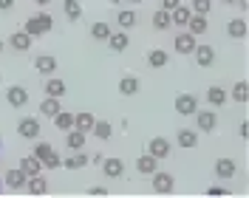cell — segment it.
Returning <instances> with one entry per match:
<instances>
[{
	"instance_id": "6da1fadb",
	"label": "cell",
	"mask_w": 249,
	"mask_h": 198,
	"mask_svg": "<svg viewBox=\"0 0 249 198\" xmlns=\"http://www.w3.org/2000/svg\"><path fill=\"white\" fill-rule=\"evenodd\" d=\"M173 108H176V113H181V116H193V113L198 110V99H196V93H178L176 102H173Z\"/></svg>"
},
{
	"instance_id": "7a4b0ae2",
	"label": "cell",
	"mask_w": 249,
	"mask_h": 198,
	"mask_svg": "<svg viewBox=\"0 0 249 198\" xmlns=\"http://www.w3.org/2000/svg\"><path fill=\"white\" fill-rule=\"evenodd\" d=\"M193 116H196V125H198L201 133H213V130L218 127V113L215 110H207V108H204V110H196Z\"/></svg>"
},
{
	"instance_id": "3957f363",
	"label": "cell",
	"mask_w": 249,
	"mask_h": 198,
	"mask_svg": "<svg viewBox=\"0 0 249 198\" xmlns=\"http://www.w3.org/2000/svg\"><path fill=\"white\" fill-rule=\"evenodd\" d=\"M150 179H153V193H159V196H170L173 193V176L170 173H161V170H156V173H150Z\"/></svg>"
},
{
	"instance_id": "277c9868",
	"label": "cell",
	"mask_w": 249,
	"mask_h": 198,
	"mask_svg": "<svg viewBox=\"0 0 249 198\" xmlns=\"http://www.w3.org/2000/svg\"><path fill=\"white\" fill-rule=\"evenodd\" d=\"M170 150H173V144H170V139H164V136H156V139H150V142H147V153H150V156H156L159 162H161V159H167V156H170Z\"/></svg>"
},
{
	"instance_id": "5b68a950",
	"label": "cell",
	"mask_w": 249,
	"mask_h": 198,
	"mask_svg": "<svg viewBox=\"0 0 249 198\" xmlns=\"http://www.w3.org/2000/svg\"><path fill=\"white\" fill-rule=\"evenodd\" d=\"M17 133L23 139H37L40 136V119H34V116L20 119V122H17Z\"/></svg>"
},
{
	"instance_id": "8992f818",
	"label": "cell",
	"mask_w": 249,
	"mask_h": 198,
	"mask_svg": "<svg viewBox=\"0 0 249 198\" xmlns=\"http://www.w3.org/2000/svg\"><path fill=\"white\" fill-rule=\"evenodd\" d=\"M198 46V43H196V37H193V34H190V31H181V34H176V40H173V48H176V51H178V54H193V48Z\"/></svg>"
},
{
	"instance_id": "52a82bcc",
	"label": "cell",
	"mask_w": 249,
	"mask_h": 198,
	"mask_svg": "<svg viewBox=\"0 0 249 198\" xmlns=\"http://www.w3.org/2000/svg\"><path fill=\"white\" fill-rule=\"evenodd\" d=\"M6 102L12 108H23L26 102H29V91L23 88V85H12L9 91H6Z\"/></svg>"
},
{
	"instance_id": "ba28073f",
	"label": "cell",
	"mask_w": 249,
	"mask_h": 198,
	"mask_svg": "<svg viewBox=\"0 0 249 198\" xmlns=\"http://www.w3.org/2000/svg\"><path fill=\"white\" fill-rule=\"evenodd\" d=\"M105 43H108V48H113L116 54H122L124 48L130 46V37H127V31L124 29H119V31H110V37L105 40Z\"/></svg>"
},
{
	"instance_id": "9c48e42d",
	"label": "cell",
	"mask_w": 249,
	"mask_h": 198,
	"mask_svg": "<svg viewBox=\"0 0 249 198\" xmlns=\"http://www.w3.org/2000/svg\"><path fill=\"white\" fill-rule=\"evenodd\" d=\"M193 57H196V62H198L201 68H210V65L215 62V48L213 46H196L193 48Z\"/></svg>"
},
{
	"instance_id": "30bf717a",
	"label": "cell",
	"mask_w": 249,
	"mask_h": 198,
	"mask_svg": "<svg viewBox=\"0 0 249 198\" xmlns=\"http://www.w3.org/2000/svg\"><path fill=\"white\" fill-rule=\"evenodd\" d=\"M26 190H29L31 196H48V181L43 179V173L29 176V179H26Z\"/></svg>"
},
{
	"instance_id": "8fae6325",
	"label": "cell",
	"mask_w": 249,
	"mask_h": 198,
	"mask_svg": "<svg viewBox=\"0 0 249 198\" xmlns=\"http://www.w3.org/2000/svg\"><path fill=\"white\" fill-rule=\"evenodd\" d=\"M88 164H91V156H85L82 150H74L68 159H62V167H68V170H82Z\"/></svg>"
},
{
	"instance_id": "7c38bea8",
	"label": "cell",
	"mask_w": 249,
	"mask_h": 198,
	"mask_svg": "<svg viewBox=\"0 0 249 198\" xmlns=\"http://www.w3.org/2000/svg\"><path fill=\"white\" fill-rule=\"evenodd\" d=\"M184 29L190 31L193 37H201V34H207V29H210V26H207V15H193L190 20H187Z\"/></svg>"
},
{
	"instance_id": "4fadbf2b",
	"label": "cell",
	"mask_w": 249,
	"mask_h": 198,
	"mask_svg": "<svg viewBox=\"0 0 249 198\" xmlns=\"http://www.w3.org/2000/svg\"><path fill=\"white\" fill-rule=\"evenodd\" d=\"M102 170L108 179H122L124 176V162L122 159H102Z\"/></svg>"
},
{
	"instance_id": "5bb4252c",
	"label": "cell",
	"mask_w": 249,
	"mask_h": 198,
	"mask_svg": "<svg viewBox=\"0 0 249 198\" xmlns=\"http://www.w3.org/2000/svg\"><path fill=\"white\" fill-rule=\"evenodd\" d=\"M176 142H178V147L193 150V147H198V133H196V130H190V127H181V130L176 133Z\"/></svg>"
},
{
	"instance_id": "9a60e30c",
	"label": "cell",
	"mask_w": 249,
	"mask_h": 198,
	"mask_svg": "<svg viewBox=\"0 0 249 198\" xmlns=\"http://www.w3.org/2000/svg\"><path fill=\"white\" fill-rule=\"evenodd\" d=\"M34 68H37L40 74L51 76L54 71H57V60H54L51 54H40V57H34Z\"/></svg>"
},
{
	"instance_id": "2e32d148",
	"label": "cell",
	"mask_w": 249,
	"mask_h": 198,
	"mask_svg": "<svg viewBox=\"0 0 249 198\" xmlns=\"http://www.w3.org/2000/svg\"><path fill=\"white\" fill-rule=\"evenodd\" d=\"M26 179H29V176L20 167H12V170H6V179H3V181L9 184L12 190H23V187H26Z\"/></svg>"
},
{
	"instance_id": "e0dca14e",
	"label": "cell",
	"mask_w": 249,
	"mask_h": 198,
	"mask_svg": "<svg viewBox=\"0 0 249 198\" xmlns=\"http://www.w3.org/2000/svg\"><path fill=\"white\" fill-rule=\"evenodd\" d=\"M136 170H139L142 176H150V173H156V170H159V159H156V156H150V153H144V156H139V159H136Z\"/></svg>"
},
{
	"instance_id": "ac0fdd59",
	"label": "cell",
	"mask_w": 249,
	"mask_h": 198,
	"mask_svg": "<svg viewBox=\"0 0 249 198\" xmlns=\"http://www.w3.org/2000/svg\"><path fill=\"white\" fill-rule=\"evenodd\" d=\"M139 88H142V82H139V76H122L119 79V93L122 96H133V93H139Z\"/></svg>"
},
{
	"instance_id": "d6986e66",
	"label": "cell",
	"mask_w": 249,
	"mask_h": 198,
	"mask_svg": "<svg viewBox=\"0 0 249 198\" xmlns=\"http://www.w3.org/2000/svg\"><path fill=\"white\" fill-rule=\"evenodd\" d=\"M235 173H238V164H235L232 159H218L215 162V176L218 179H232Z\"/></svg>"
},
{
	"instance_id": "ffe728a7",
	"label": "cell",
	"mask_w": 249,
	"mask_h": 198,
	"mask_svg": "<svg viewBox=\"0 0 249 198\" xmlns=\"http://www.w3.org/2000/svg\"><path fill=\"white\" fill-rule=\"evenodd\" d=\"M190 17H193V9L184 6V3H178V6L170 12V23H173V26H187V20H190Z\"/></svg>"
},
{
	"instance_id": "44dd1931",
	"label": "cell",
	"mask_w": 249,
	"mask_h": 198,
	"mask_svg": "<svg viewBox=\"0 0 249 198\" xmlns=\"http://www.w3.org/2000/svg\"><path fill=\"white\" fill-rule=\"evenodd\" d=\"M31 40H34V37H31V34H26V31H15V34L9 37V46L15 48V51H29Z\"/></svg>"
},
{
	"instance_id": "7402d4cb",
	"label": "cell",
	"mask_w": 249,
	"mask_h": 198,
	"mask_svg": "<svg viewBox=\"0 0 249 198\" xmlns=\"http://www.w3.org/2000/svg\"><path fill=\"white\" fill-rule=\"evenodd\" d=\"M227 34H230L232 40H244V37H247V20H244V17L230 20V23H227Z\"/></svg>"
},
{
	"instance_id": "603a6c76",
	"label": "cell",
	"mask_w": 249,
	"mask_h": 198,
	"mask_svg": "<svg viewBox=\"0 0 249 198\" xmlns=\"http://www.w3.org/2000/svg\"><path fill=\"white\" fill-rule=\"evenodd\" d=\"M65 133H68V136H65L68 150H82V147H85V136H88V133H82L77 127H71V130H65Z\"/></svg>"
},
{
	"instance_id": "cb8c5ba5",
	"label": "cell",
	"mask_w": 249,
	"mask_h": 198,
	"mask_svg": "<svg viewBox=\"0 0 249 198\" xmlns=\"http://www.w3.org/2000/svg\"><path fill=\"white\" fill-rule=\"evenodd\" d=\"M91 133H93V139H102V142H108V139L113 136V125L105 122V119H96V122H93V127H91Z\"/></svg>"
},
{
	"instance_id": "d4e9b609",
	"label": "cell",
	"mask_w": 249,
	"mask_h": 198,
	"mask_svg": "<svg viewBox=\"0 0 249 198\" xmlns=\"http://www.w3.org/2000/svg\"><path fill=\"white\" fill-rule=\"evenodd\" d=\"M20 170H23L26 176H37V173H43V162L31 153V156H26V159L20 162Z\"/></svg>"
},
{
	"instance_id": "484cf974",
	"label": "cell",
	"mask_w": 249,
	"mask_h": 198,
	"mask_svg": "<svg viewBox=\"0 0 249 198\" xmlns=\"http://www.w3.org/2000/svg\"><path fill=\"white\" fill-rule=\"evenodd\" d=\"M46 93H48V96H57V99H62V96L68 93V88H65V82H62V79H57V76H48Z\"/></svg>"
},
{
	"instance_id": "4316f807",
	"label": "cell",
	"mask_w": 249,
	"mask_h": 198,
	"mask_svg": "<svg viewBox=\"0 0 249 198\" xmlns=\"http://www.w3.org/2000/svg\"><path fill=\"white\" fill-rule=\"evenodd\" d=\"M51 119L57 125V130H71V127H74V113H71V110H62L60 108V113H54Z\"/></svg>"
},
{
	"instance_id": "83f0119b",
	"label": "cell",
	"mask_w": 249,
	"mask_h": 198,
	"mask_svg": "<svg viewBox=\"0 0 249 198\" xmlns=\"http://www.w3.org/2000/svg\"><path fill=\"white\" fill-rule=\"evenodd\" d=\"M207 102L215 105V108H221L224 102H227V91H224L221 85H210V88H207Z\"/></svg>"
},
{
	"instance_id": "f1b7e54d",
	"label": "cell",
	"mask_w": 249,
	"mask_h": 198,
	"mask_svg": "<svg viewBox=\"0 0 249 198\" xmlns=\"http://www.w3.org/2000/svg\"><path fill=\"white\" fill-rule=\"evenodd\" d=\"M93 122H96V116H93V113H74V127L82 130V133H91Z\"/></svg>"
},
{
	"instance_id": "f546056e",
	"label": "cell",
	"mask_w": 249,
	"mask_h": 198,
	"mask_svg": "<svg viewBox=\"0 0 249 198\" xmlns=\"http://www.w3.org/2000/svg\"><path fill=\"white\" fill-rule=\"evenodd\" d=\"M62 15L68 17L71 23L79 20V17H82V3H79V0H65V3H62Z\"/></svg>"
},
{
	"instance_id": "4dcf8cb0",
	"label": "cell",
	"mask_w": 249,
	"mask_h": 198,
	"mask_svg": "<svg viewBox=\"0 0 249 198\" xmlns=\"http://www.w3.org/2000/svg\"><path fill=\"white\" fill-rule=\"evenodd\" d=\"M136 23H139V17H136V12H130V9H122V12H119V17H116V26H119V29H133V26H136Z\"/></svg>"
},
{
	"instance_id": "1f68e13d",
	"label": "cell",
	"mask_w": 249,
	"mask_h": 198,
	"mask_svg": "<svg viewBox=\"0 0 249 198\" xmlns=\"http://www.w3.org/2000/svg\"><path fill=\"white\" fill-rule=\"evenodd\" d=\"M170 62V57H167V51H161V48H153L150 54H147V65L150 68H164Z\"/></svg>"
},
{
	"instance_id": "d6a6232c",
	"label": "cell",
	"mask_w": 249,
	"mask_h": 198,
	"mask_svg": "<svg viewBox=\"0 0 249 198\" xmlns=\"http://www.w3.org/2000/svg\"><path fill=\"white\" fill-rule=\"evenodd\" d=\"M54 113H60V99L57 96H46L40 102V116H54Z\"/></svg>"
},
{
	"instance_id": "836d02e7",
	"label": "cell",
	"mask_w": 249,
	"mask_h": 198,
	"mask_svg": "<svg viewBox=\"0 0 249 198\" xmlns=\"http://www.w3.org/2000/svg\"><path fill=\"white\" fill-rule=\"evenodd\" d=\"M173 23H170V12L167 9H159V12H153V29L156 31H164V29H170Z\"/></svg>"
},
{
	"instance_id": "e575fe53",
	"label": "cell",
	"mask_w": 249,
	"mask_h": 198,
	"mask_svg": "<svg viewBox=\"0 0 249 198\" xmlns=\"http://www.w3.org/2000/svg\"><path fill=\"white\" fill-rule=\"evenodd\" d=\"M110 31H113V29H110L108 23H93V26H91V37H93V40H99V43H105V40L110 37Z\"/></svg>"
},
{
	"instance_id": "d590c367",
	"label": "cell",
	"mask_w": 249,
	"mask_h": 198,
	"mask_svg": "<svg viewBox=\"0 0 249 198\" xmlns=\"http://www.w3.org/2000/svg\"><path fill=\"white\" fill-rule=\"evenodd\" d=\"M230 96H232L235 102H247V99H249V85L244 82V79H241V82H235V85H232V93H230Z\"/></svg>"
},
{
	"instance_id": "8d00e7d4",
	"label": "cell",
	"mask_w": 249,
	"mask_h": 198,
	"mask_svg": "<svg viewBox=\"0 0 249 198\" xmlns=\"http://www.w3.org/2000/svg\"><path fill=\"white\" fill-rule=\"evenodd\" d=\"M23 31H26V34H31V37H43V34H46L37 17H29V20H26V29H23Z\"/></svg>"
},
{
	"instance_id": "74e56055",
	"label": "cell",
	"mask_w": 249,
	"mask_h": 198,
	"mask_svg": "<svg viewBox=\"0 0 249 198\" xmlns=\"http://www.w3.org/2000/svg\"><path fill=\"white\" fill-rule=\"evenodd\" d=\"M193 15H210V9H213V0H193Z\"/></svg>"
},
{
	"instance_id": "f35d334b",
	"label": "cell",
	"mask_w": 249,
	"mask_h": 198,
	"mask_svg": "<svg viewBox=\"0 0 249 198\" xmlns=\"http://www.w3.org/2000/svg\"><path fill=\"white\" fill-rule=\"evenodd\" d=\"M51 150H54V147H51L48 142H37V144H34V156H37L40 162H46V159H48V153H51Z\"/></svg>"
},
{
	"instance_id": "ab89813d",
	"label": "cell",
	"mask_w": 249,
	"mask_h": 198,
	"mask_svg": "<svg viewBox=\"0 0 249 198\" xmlns=\"http://www.w3.org/2000/svg\"><path fill=\"white\" fill-rule=\"evenodd\" d=\"M60 164H62V159H60V153H57V150H51V153H48V159H46V162H43V170H54V167H60Z\"/></svg>"
},
{
	"instance_id": "60d3db41",
	"label": "cell",
	"mask_w": 249,
	"mask_h": 198,
	"mask_svg": "<svg viewBox=\"0 0 249 198\" xmlns=\"http://www.w3.org/2000/svg\"><path fill=\"white\" fill-rule=\"evenodd\" d=\"M34 17L40 20V26H43V31H46V34H48L51 29H54V17L48 15V12H40V15H34Z\"/></svg>"
},
{
	"instance_id": "b9f144b4",
	"label": "cell",
	"mask_w": 249,
	"mask_h": 198,
	"mask_svg": "<svg viewBox=\"0 0 249 198\" xmlns=\"http://www.w3.org/2000/svg\"><path fill=\"white\" fill-rule=\"evenodd\" d=\"M207 196H230L227 187H207Z\"/></svg>"
},
{
	"instance_id": "7bdbcfd3",
	"label": "cell",
	"mask_w": 249,
	"mask_h": 198,
	"mask_svg": "<svg viewBox=\"0 0 249 198\" xmlns=\"http://www.w3.org/2000/svg\"><path fill=\"white\" fill-rule=\"evenodd\" d=\"M178 3H181V0H161V9H167V12H173V9H176Z\"/></svg>"
},
{
	"instance_id": "ee69618b",
	"label": "cell",
	"mask_w": 249,
	"mask_h": 198,
	"mask_svg": "<svg viewBox=\"0 0 249 198\" xmlns=\"http://www.w3.org/2000/svg\"><path fill=\"white\" fill-rule=\"evenodd\" d=\"M88 196H108V190H105V187H91Z\"/></svg>"
},
{
	"instance_id": "f6af8a7d",
	"label": "cell",
	"mask_w": 249,
	"mask_h": 198,
	"mask_svg": "<svg viewBox=\"0 0 249 198\" xmlns=\"http://www.w3.org/2000/svg\"><path fill=\"white\" fill-rule=\"evenodd\" d=\"M9 9H15V0H0V12H9Z\"/></svg>"
},
{
	"instance_id": "bcb514c9",
	"label": "cell",
	"mask_w": 249,
	"mask_h": 198,
	"mask_svg": "<svg viewBox=\"0 0 249 198\" xmlns=\"http://www.w3.org/2000/svg\"><path fill=\"white\" fill-rule=\"evenodd\" d=\"M235 6H238V9H247V6H249V0H235Z\"/></svg>"
},
{
	"instance_id": "7dc6e473",
	"label": "cell",
	"mask_w": 249,
	"mask_h": 198,
	"mask_svg": "<svg viewBox=\"0 0 249 198\" xmlns=\"http://www.w3.org/2000/svg\"><path fill=\"white\" fill-rule=\"evenodd\" d=\"M34 3H37L40 9H46V6H48V3H51V0H34Z\"/></svg>"
},
{
	"instance_id": "c3c4849f",
	"label": "cell",
	"mask_w": 249,
	"mask_h": 198,
	"mask_svg": "<svg viewBox=\"0 0 249 198\" xmlns=\"http://www.w3.org/2000/svg\"><path fill=\"white\" fill-rule=\"evenodd\" d=\"M124 3H144V0H124Z\"/></svg>"
},
{
	"instance_id": "681fc988",
	"label": "cell",
	"mask_w": 249,
	"mask_h": 198,
	"mask_svg": "<svg viewBox=\"0 0 249 198\" xmlns=\"http://www.w3.org/2000/svg\"><path fill=\"white\" fill-rule=\"evenodd\" d=\"M224 3H227V6H232V3H235V0H224Z\"/></svg>"
},
{
	"instance_id": "f907efd6",
	"label": "cell",
	"mask_w": 249,
	"mask_h": 198,
	"mask_svg": "<svg viewBox=\"0 0 249 198\" xmlns=\"http://www.w3.org/2000/svg\"><path fill=\"white\" fill-rule=\"evenodd\" d=\"M110 3H124V0H110Z\"/></svg>"
},
{
	"instance_id": "816d5d0a",
	"label": "cell",
	"mask_w": 249,
	"mask_h": 198,
	"mask_svg": "<svg viewBox=\"0 0 249 198\" xmlns=\"http://www.w3.org/2000/svg\"><path fill=\"white\" fill-rule=\"evenodd\" d=\"M0 51H3V40H0Z\"/></svg>"
},
{
	"instance_id": "f5cc1de1",
	"label": "cell",
	"mask_w": 249,
	"mask_h": 198,
	"mask_svg": "<svg viewBox=\"0 0 249 198\" xmlns=\"http://www.w3.org/2000/svg\"><path fill=\"white\" fill-rule=\"evenodd\" d=\"M0 193H3V181H0Z\"/></svg>"
}]
</instances>
